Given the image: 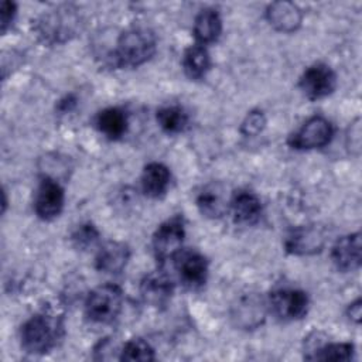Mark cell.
<instances>
[{
	"instance_id": "cell-1",
	"label": "cell",
	"mask_w": 362,
	"mask_h": 362,
	"mask_svg": "<svg viewBox=\"0 0 362 362\" xmlns=\"http://www.w3.org/2000/svg\"><path fill=\"white\" fill-rule=\"evenodd\" d=\"M156 35L144 27L126 30L117 40L113 61L120 68H136L147 62L156 52Z\"/></svg>"
},
{
	"instance_id": "cell-2",
	"label": "cell",
	"mask_w": 362,
	"mask_h": 362,
	"mask_svg": "<svg viewBox=\"0 0 362 362\" xmlns=\"http://www.w3.org/2000/svg\"><path fill=\"white\" fill-rule=\"evenodd\" d=\"M62 335V322L49 314H35L21 327V346L25 352L41 355L51 351Z\"/></svg>"
},
{
	"instance_id": "cell-3",
	"label": "cell",
	"mask_w": 362,
	"mask_h": 362,
	"mask_svg": "<svg viewBox=\"0 0 362 362\" xmlns=\"http://www.w3.org/2000/svg\"><path fill=\"white\" fill-rule=\"evenodd\" d=\"M123 293L116 284H103L92 290L85 301L86 317L99 324L112 322L120 313Z\"/></svg>"
},
{
	"instance_id": "cell-4",
	"label": "cell",
	"mask_w": 362,
	"mask_h": 362,
	"mask_svg": "<svg viewBox=\"0 0 362 362\" xmlns=\"http://www.w3.org/2000/svg\"><path fill=\"white\" fill-rule=\"evenodd\" d=\"M75 11L72 7L64 6L45 13L37 24L38 35L51 44L69 40L79 25V17Z\"/></svg>"
},
{
	"instance_id": "cell-5",
	"label": "cell",
	"mask_w": 362,
	"mask_h": 362,
	"mask_svg": "<svg viewBox=\"0 0 362 362\" xmlns=\"http://www.w3.org/2000/svg\"><path fill=\"white\" fill-rule=\"evenodd\" d=\"M184 236V222L180 216H174L157 228L153 235V250L160 264L175 257L182 247Z\"/></svg>"
},
{
	"instance_id": "cell-6",
	"label": "cell",
	"mask_w": 362,
	"mask_h": 362,
	"mask_svg": "<svg viewBox=\"0 0 362 362\" xmlns=\"http://www.w3.org/2000/svg\"><path fill=\"white\" fill-rule=\"evenodd\" d=\"M272 313L284 321L303 318L308 311V297L298 288H277L270 294Z\"/></svg>"
},
{
	"instance_id": "cell-7",
	"label": "cell",
	"mask_w": 362,
	"mask_h": 362,
	"mask_svg": "<svg viewBox=\"0 0 362 362\" xmlns=\"http://www.w3.org/2000/svg\"><path fill=\"white\" fill-rule=\"evenodd\" d=\"M332 124L322 116L308 119L288 139V144L297 150H311L327 146L332 139Z\"/></svg>"
},
{
	"instance_id": "cell-8",
	"label": "cell",
	"mask_w": 362,
	"mask_h": 362,
	"mask_svg": "<svg viewBox=\"0 0 362 362\" xmlns=\"http://www.w3.org/2000/svg\"><path fill=\"white\" fill-rule=\"evenodd\" d=\"M181 283L188 288H199L208 276V262L197 250H180L173 259Z\"/></svg>"
},
{
	"instance_id": "cell-9",
	"label": "cell",
	"mask_w": 362,
	"mask_h": 362,
	"mask_svg": "<svg viewBox=\"0 0 362 362\" xmlns=\"http://www.w3.org/2000/svg\"><path fill=\"white\" fill-rule=\"evenodd\" d=\"M335 86V72L325 64L308 66L300 78V88L310 99H321L331 95Z\"/></svg>"
},
{
	"instance_id": "cell-10",
	"label": "cell",
	"mask_w": 362,
	"mask_h": 362,
	"mask_svg": "<svg viewBox=\"0 0 362 362\" xmlns=\"http://www.w3.org/2000/svg\"><path fill=\"white\" fill-rule=\"evenodd\" d=\"M62 206H64L62 187L54 178L44 177L37 188L35 198H34L35 214L41 219L49 221L61 214Z\"/></svg>"
},
{
	"instance_id": "cell-11",
	"label": "cell",
	"mask_w": 362,
	"mask_h": 362,
	"mask_svg": "<svg viewBox=\"0 0 362 362\" xmlns=\"http://www.w3.org/2000/svg\"><path fill=\"white\" fill-rule=\"evenodd\" d=\"M324 243V232L314 225H308L293 229L286 236L284 247L293 255H314L322 249Z\"/></svg>"
},
{
	"instance_id": "cell-12",
	"label": "cell",
	"mask_w": 362,
	"mask_h": 362,
	"mask_svg": "<svg viewBox=\"0 0 362 362\" xmlns=\"http://www.w3.org/2000/svg\"><path fill=\"white\" fill-rule=\"evenodd\" d=\"M174 290L171 277L163 270L148 273L140 283V294L147 304L161 307L168 303Z\"/></svg>"
},
{
	"instance_id": "cell-13",
	"label": "cell",
	"mask_w": 362,
	"mask_h": 362,
	"mask_svg": "<svg viewBox=\"0 0 362 362\" xmlns=\"http://www.w3.org/2000/svg\"><path fill=\"white\" fill-rule=\"evenodd\" d=\"M331 259L341 272H354L361 266V233L342 236L331 250Z\"/></svg>"
},
{
	"instance_id": "cell-14",
	"label": "cell",
	"mask_w": 362,
	"mask_h": 362,
	"mask_svg": "<svg viewBox=\"0 0 362 362\" xmlns=\"http://www.w3.org/2000/svg\"><path fill=\"white\" fill-rule=\"evenodd\" d=\"M130 257L129 247L122 242H106L99 250L95 257L96 269L102 273L116 274L120 273Z\"/></svg>"
},
{
	"instance_id": "cell-15",
	"label": "cell",
	"mask_w": 362,
	"mask_h": 362,
	"mask_svg": "<svg viewBox=\"0 0 362 362\" xmlns=\"http://www.w3.org/2000/svg\"><path fill=\"white\" fill-rule=\"evenodd\" d=\"M225 188L219 182H212L205 185L198 197L197 206L199 212L206 218H221L228 212V197Z\"/></svg>"
},
{
	"instance_id": "cell-16",
	"label": "cell",
	"mask_w": 362,
	"mask_h": 362,
	"mask_svg": "<svg viewBox=\"0 0 362 362\" xmlns=\"http://www.w3.org/2000/svg\"><path fill=\"white\" fill-rule=\"evenodd\" d=\"M266 17L269 23L279 31L291 33L301 24L300 8L290 1H274L267 7Z\"/></svg>"
},
{
	"instance_id": "cell-17",
	"label": "cell",
	"mask_w": 362,
	"mask_h": 362,
	"mask_svg": "<svg viewBox=\"0 0 362 362\" xmlns=\"http://www.w3.org/2000/svg\"><path fill=\"white\" fill-rule=\"evenodd\" d=\"M232 318L242 328H256L264 318V301L255 294L240 298L233 307Z\"/></svg>"
},
{
	"instance_id": "cell-18",
	"label": "cell",
	"mask_w": 362,
	"mask_h": 362,
	"mask_svg": "<svg viewBox=\"0 0 362 362\" xmlns=\"http://www.w3.org/2000/svg\"><path fill=\"white\" fill-rule=\"evenodd\" d=\"M230 208L236 223L253 225L262 216V204L257 195L250 191H239L232 197Z\"/></svg>"
},
{
	"instance_id": "cell-19",
	"label": "cell",
	"mask_w": 362,
	"mask_h": 362,
	"mask_svg": "<svg viewBox=\"0 0 362 362\" xmlns=\"http://www.w3.org/2000/svg\"><path fill=\"white\" fill-rule=\"evenodd\" d=\"M170 171L161 163H150L144 167L141 174L143 192L151 198H160L165 194L170 185Z\"/></svg>"
},
{
	"instance_id": "cell-20",
	"label": "cell",
	"mask_w": 362,
	"mask_h": 362,
	"mask_svg": "<svg viewBox=\"0 0 362 362\" xmlns=\"http://www.w3.org/2000/svg\"><path fill=\"white\" fill-rule=\"evenodd\" d=\"M222 31V20L216 10L204 8L195 17L194 35L199 45L215 42Z\"/></svg>"
},
{
	"instance_id": "cell-21",
	"label": "cell",
	"mask_w": 362,
	"mask_h": 362,
	"mask_svg": "<svg viewBox=\"0 0 362 362\" xmlns=\"http://www.w3.org/2000/svg\"><path fill=\"white\" fill-rule=\"evenodd\" d=\"M96 127L110 140L120 139L127 130V116L119 107H107L99 112Z\"/></svg>"
},
{
	"instance_id": "cell-22",
	"label": "cell",
	"mask_w": 362,
	"mask_h": 362,
	"mask_svg": "<svg viewBox=\"0 0 362 362\" xmlns=\"http://www.w3.org/2000/svg\"><path fill=\"white\" fill-rule=\"evenodd\" d=\"M184 72L191 79H201L205 76L211 66V59L206 48L204 45H191L185 49L182 57Z\"/></svg>"
},
{
	"instance_id": "cell-23",
	"label": "cell",
	"mask_w": 362,
	"mask_h": 362,
	"mask_svg": "<svg viewBox=\"0 0 362 362\" xmlns=\"http://www.w3.org/2000/svg\"><path fill=\"white\" fill-rule=\"evenodd\" d=\"M157 122L167 133H180L187 127L188 116L180 106H165L157 110Z\"/></svg>"
},
{
	"instance_id": "cell-24",
	"label": "cell",
	"mask_w": 362,
	"mask_h": 362,
	"mask_svg": "<svg viewBox=\"0 0 362 362\" xmlns=\"http://www.w3.org/2000/svg\"><path fill=\"white\" fill-rule=\"evenodd\" d=\"M313 355H308L307 359L317 361H349L354 356V345L348 342L341 344H327L315 351Z\"/></svg>"
},
{
	"instance_id": "cell-25",
	"label": "cell",
	"mask_w": 362,
	"mask_h": 362,
	"mask_svg": "<svg viewBox=\"0 0 362 362\" xmlns=\"http://www.w3.org/2000/svg\"><path fill=\"white\" fill-rule=\"evenodd\" d=\"M120 361H154V349L141 338L127 341L120 351Z\"/></svg>"
},
{
	"instance_id": "cell-26",
	"label": "cell",
	"mask_w": 362,
	"mask_h": 362,
	"mask_svg": "<svg viewBox=\"0 0 362 362\" xmlns=\"http://www.w3.org/2000/svg\"><path fill=\"white\" fill-rule=\"evenodd\" d=\"M99 239V232L92 223H83L76 228V230L72 233V242L75 247L81 250H88L92 247Z\"/></svg>"
},
{
	"instance_id": "cell-27",
	"label": "cell",
	"mask_w": 362,
	"mask_h": 362,
	"mask_svg": "<svg viewBox=\"0 0 362 362\" xmlns=\"http://www.w3.org/2000/svg\"><path fill=\"white\" fill-rule=\"evenodd\" d=\"M264 124H266V117H264L263 112L253 110V112L247 113L246 119L242 123L240 130L245 136H256L264 129Z\"/></svg>"
},
{
	"instance_id": "cell-28",
	"label": "cell",
	"mask_w": 362,
	"mask_h": 362,
	"mask_svg": "<svg viewBox=\"0 0 362 362\" xmlns=\"http://www.w3.org/2000/svg\"><path fill=\"white\" fill-rule=\"evenodd\" d=\"M0 13H1V31L6 33V30L11 25V21L16 16V4L13 1H3Z\"/></svg>"
},
{
	"instance_id": "cell-29",
	"label": "cell",
	"mask_w": 362,
	"mask_h": 362,
	"mask_svg": "<svg viewBox=\"0 0 362 362\" xmlns=\"http://www.w3.org/2000/svg\"><path fill=\"white\" fill-rule=\"evenodd\" d=\"M75 105H76V99H75V96L68 95V96H65L62 100H59V103H58V109H59V112L66 113V112H71V110L75 107Z\"/></svg>"
},
{
	"instance_id": "cell-30",
	"label": "cell",
	"mask_w": 362,
	"mask_h": 362,
	"mask_svg": "<svg viewBox=\"0 0 362 362\" xmlns=\"http://www.w3.org/2000/svg\"><path fill=\"white\" fill-rule=\"evenodd\" d=\"M361 313H362V310H361V300L358 298L356 301H354L352 304H349V307H348V315H349V318L351 320H354L356 324L361 321Z\"/></svg>"
}]
</instances>
